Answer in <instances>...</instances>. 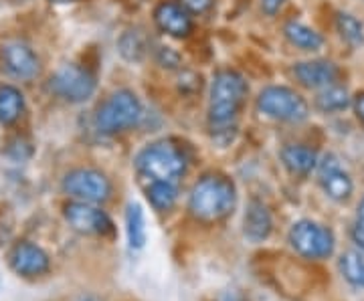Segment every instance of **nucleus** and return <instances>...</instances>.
Listing matches in <instances>:
<instances>
[{"instance_id":"423d86ee","label":"nucleus","mask_w":364,"mask_h":301,"mask_svg":"<svg viewBox=\"0 0 364 301\" xmlns=\"http://www.w3.org/2000/svg\"><path fill=\"white\" fill-rule=\"evenodd\" d=\"M289 245L306 259H326L334 251V235L324 224L299 221L289 229Z\"/></svg>"},{"instance_id":"9d476101","label":"nucleus","mask_w":364,"mask_h":301,"mask_svg":"<svg viewBox=\"0 0 364 301\" xmlns=\"http://www.w3.org/2000/svg\"><path fill=\"white\" fill-rule=\"evenodd\" d=\"M0 63L11 77L21 81H31L41 73L39 57L23 40H6L0 47Z\"/></svg>"},{"instance_id":"5701e85b","label":"nucleus","mask_w":364,"mask_h":301,"mask_svg":"<svg viewBox=\"0 0 364 301\" xmlns=\"http://www.w3.org/2000/svg\"><path fill=\"white\" fill-rule=\"evenodd\" d=\"M336 28H338L340 37L346 40L350 47H360L364 43L363 23L356 16H352L350 13L336 14Z\"/></svg>"},{"instance_id":"2eb2a0df","label":"nucleus","mask_w":364,"mask_h":301,"mask_svg":"<svg viewBox=\"0 0 364 301\" xmlns=\"http://www.w3.org/2000/svg\"><path fill=\"white\" fill-rule=\"evenodd\" d=\"M272 214L267 207L259 200H251L247 210H245V219H243V233L249 241L261 243L265 241L272 233Z\"/></svg>"},{"instance_id":"9b49d317","label":"nucleus","mask_w":364,"mask_h":301,"mask_svg":"<svg viewBox=\"0 0 364 301\" xmlns=\"http://www.w3.org/2000/svg\"><path fill=\"white\" fill-rule=\"evenodd\" d=\"M9 265L18 277L33 279V277L45 275L49 271L51 259L41 247L28 241H21L9 253Z\"/></svg>"},{"instance_id":"cd10ccee","label":"nucleus","mask_w":364,"mask_h":301,"mask_svg":"<svg viewBox=\"0 0 364 301\" xmlns=\"http://www.w3.org/2000/svg\"><path fill=\"white\" fill-rule=\"evenodd\" d=\"M284 4H286V0H261V11L273 16V14H277L282 11Z\"/></svg>"},{"instance_id":"f8f14e48","label":"nucleus","mask_w":364,"mask_h":301,"mask_svg":"<svg viewBox=\"0 0 364 301\" xmlns=\"http://www.w3.org/2000/svg\"><path fill=\"white\" fill-rule=\"evenodd\" d=\"M318 180L322 184L326 195L336 202H346L352 197L354 186H352L350 176L348 172L342 170L338 158L332 154H328L322 162H318Z\"/></svg>"},{"instance_id":"aec40b11","label":"nucleus","mask_w":364,"mask_h":301,"mask_svg":"<svg viewBox=\"0 0 364 301\" xmlns=\"http://www.w3.org/2000/svg\"><path fill=\"white\" fill-rule=\"evenodd\" d=\"M340 273L354 285L364 289V251H346L340 257Z\"/></svg>"},{"instance_id":"a211bd4d","label":"nucleus","mask_w":364,"mask_h":301,"mask_svg":"<svg viewBox=\"0 0 364 301\" xmlns=\"http://www.w3.org/2000/svg\"><path fill=\"white\" fill-rule=\"evenodd\" d=\"M284 33H286L287 40L291 45H296L301 51H318L324 45V39H322L320 33H316L314 28L301 25V23H296V21L287 23L284 26Z\"/></svg>"},{"instance_id":"dca6fc26","label":"nucleus","mask_w":364,"mask_h":301,"mask_svg":"<svg viewBox=\"0 0 364 301\" xmlns=\"http://www.w3.org/2000/svg\"><path fill=\"white\" fill-rule=\"evenodd\" d=\"M282 162L294 176H308L318 166L316 150L304 144H289L282 150Z\"/></svg>"},{"instance_id":"bb28decb","label":"nucleus","mask_w":364,"mask_h":301,"mask_svg":"<svg viewBox=\"0 0 364 301\" xmlns=\"http://www.w3.org/2000/svg\"><path fill=\"white\" fill-rule=\"evenodd\" d=\"M181 4L184 6V9H186V11L200 14L210 9L213 0H181Z\"/></svg>"},{"instance_id":"4468645a","label":"nucleus","mask_w":364,"mask_h":301,"mask_svg":"<svg viewBox=\"0 0 364 301\" xmlns=\"http://www.w3.org/2000/svg\"><path fill=\"white\" fill-rule=\"evenodd\" d=\"M154 21H156L158 28L162 33H166L170 37H176V39L188 37L191 31H193V18L188 16V11L182 4H176V2L158 4Z\"/></svg>"},{"instance_id":"7ed1b4c3","label":"nucleus","mask_w":364,"mask_h":301,"mask_svg":"<svg viewBox=\"0 0 364 301\" xmlns=\"http://www.w3.org/2000/svg\"><path fill=\"white\" fill-rule=\"evenodd\" d=\"M142 116L144 107L138 95L130 89H117L97 107L95 128L105 136H114L138 126Z\"/></svg>"},{"instance_id":"f03ea898","label":"nucleus","mask_w":364,"mask_h":301,"mask_svg":"<svg viewBox=\"0 0 364 301\" xmlns=\"http://www.w3.org/2000/svg\"><path fill=\"white\" fill-rule=\"evenodd\" d=\"M235 202V184L219 174H207L193 186L188 197V210L203 223H215L231 214Z\"/></svg>"},{"instance_id":"c85d7f7f","label":"nucleus","mask_w":364,"mask_h":301,"mask_svg":"<svg viewBox=\"0 0 364 301\" xmlns=\"http://www.w3.org/2000/svg\"><path fill=\"white\" fill-rule=\"evenodd\" d=\"M352 105H354V111H356L358 119H360V121L364 124V92L356 93V95H354V99H352Z\"/></svg>"},{"instance_id":"39448f33","label":"nucleus","mask_w":364,"mask_h":301,"mask_svg":"<svg viewBox=\"0 0 364 301\" xmlns=\"http://www.w3.org/2000/svg\"><path fill=\"white\" fill-rule=\"evenodd\" d=\"M257 109L267 118L289 124H299L310 116L308 102L298 92L284 85L265 87L257 97Z\"/></svg>"},{"instance_id":"b1692460","label":"nucleus","mask_w":364,"mask_h":301,"mask_svg":"<svg viewBox=\"0 0 364 301\" xmlns=\"http://www.w3.org/2000/svg\"><path fill=\"white\" fill-rule=\"evenodd\" d=\"M117 49L122 53L124 59L128 61H142L144 55H146V37L140 31H126L122 37H119V43H117Z\"/></svg>"},{"instance_id":"20e7f679","label":"nucleus","mask_w":364,"mask_h":301,"mask_svg":"<svg viewBox=\"0 0 364 301\" xmlns=\"http://www.w3.org/2000/svg\"><path fill=\"white\" fill-rule=\"evenodd\" d=\"M136 166L150 180L176 182L186 170L184 154L170 142H156L144 148L136 158Z\"/></svg>"},{"instance_id":"1a4fd4ad","label":"nucleus","mask_w":364,"mask_h":301,"mask_svg":"<svg viewBox=\"0 0 364 301\" xmlns=\"http://www.w3.org/2000/svg\"><path fill=\"white\" fill-rule=\"evenodd\" d=\"M65 221L73 231H77L81 235H109L114 231L112 219L105 214L104 210L93 207L91 202H81L73 200L65 204L63 209Z\"/></svg>"},{"instance_id":"ddd939ff","label":"nucleus","mask_w":364,"mask_h":301,"mask_svg":"<svg viewBox=\"0 0 364 301\" xmlns=\"http://www.w3.org/2000/svg\"><path fill=\"white\" fill-rule=\"evenodd\" d=\"M294 75L299 83L308 89H324L334 85L340 77L338 67L332 61H324V59H316V61H301L294 65Z\"/></svg>"},{"instance_id":"6ab92c4d","label":"nucleus","mask_w":364,"mask_h":301,"mask_svg":"<svg viewBox=\"0 0 364 301\" xmlns=\"http://www.w3.org/2000/svg\"><path fill=\"white\" fill-rule=\"evenodd\" d=\"M350 104V95H348V92H346L342 85H338V83L320 89L318 95H316V107H318L322 114H338V111H344Z\"/></svg>"},{"instance_id":"f257e3e1","label":"nucleus","mask_w":364,"mask_h":301,"mask_svg":"<svg viewBox=\"0 0 364 301\" xmlns=\"http://www.w3.org/2000/svg\"><path fill=\"white\" fill-rule=\"evenodd\" d=\"M247 97V81L241 73L223 69L217 71L210 83V99H208V124L215 131V138L225 133L227 142L235 136V121L239 109Z\"/></svg>"},{"instance_id":"0eeeda50","label":"nucleus","mask_w":364,"mask_h":301,"mask_svg":"<svg viewBox=\"0 0 364 301\" xmlns=\"http://www.w3.org/2000/svg\"><path fill=\"white\" fill-rule=\"evenodd\" d=\"M95 77L90 69L63 65L49 81V89L67 104H83L95 93Z\"/></svg>"},{"instance_id":"a878e982","label":"nucleus","mask_w":364,"mask_h":301,"mask_svg":"<svg viewBox=\"0 0 364 301\" xmlns=\"http://www.w3.org/2000/svg\"><path fill=\"white\" fill-rule=\"evenodd\" d=\"M352 241L360 247V251H364V198L358 204L356 221H354V226H352Z\"/></svg>"},{"instance_id":"c756f323","label":"nucleus","mask_w":364,"mask_h":301,"mask_svg":"<svg viewBox=\"0 0 364 301\" xmlns=\"http://www.w3.org/2000/svg\"><path fill=\"white\" fill-rule=\"evenodd\" d=\"M9 2H25V0H9Z\"/></svg>"},{"instance_id":"7c9ffc66","label":"nucleus","mask_w":364,"mask_h":301,"mask_svg":"<svg viewBox=\"0 0 364 301\" xmlns=\"http://www.w3.org/2000/svg\"><path fill=\"white\" fill-rule=\"evenodd\" d=\"M53 2H69V0H53Z\"/></svg>"},{"instance_id":"f3484780","label":"nucleus","mask_w":364,"mask_h":301,"mask_svg":"<svg viewBox=\"0 0 364 301\" xmlns=\"http://www.w3.org/2000/svg\"><path fill=\"white\" fill-rule=\"evenodd\" d=\"M25 111V97L14 85H0V126H13Z\"/></svg>"},{"instance_id":"6e6552de","label":"nucleus","mask_w":364,"mask_h":301,"mask_svg":"<svg viewBox=\"0 0 364 301\" xmlns=\"http://www.w3.org/2000/svg\"><path fill=\"white\" fill-rule=\"evenodd\" d=\"M63 192L81 202H105L112 195V184L105 174L93 168H77L67 172L63 178Z\"/></svg>"},{"instance_id":"4be33fe9","label":"nucleus","mask_w":364,"mask_h":301,"mask_svg":"<svg viewBox=\"0 0 364 301\" xmlns=\"http://www.w3.org/2000/svg\"><path fill=\"white\" fill-rule=\"evenodd\" d=\"M126 231H128V243L132 249H142L146 245V223L140 204H128L126 210Z\"/></svg>"},{"instance_id":"393cba45","label":"nucleus","mask_w":364,"mask_h":301,"mask_svg":"<svg viewBox=\"0 0 364 301\" xmlns=\"http://www.w3.org/2000/svg\"><path fill=\"white\" fill-rule=\"evenodd\" d=\"M156 61L158 65H162L164 69H176L181 65V55L170 47H160L156 51Z\"/></svg>"},{"instance_id":"412c9836","label":"nucleus","mask_w":364,"mask_h":301,"mask_svg":"<svg viewBox=\"0 0 364 301\" xmlns=\"http://www.w3.org/2000/svg\"><path fill=\"white\" fill-rule=\"evenodd\" d=\"M148 200L156 210H170L178 198L176 182H164V180H152L148 186Z\"/></svg>"}]
</instances>
